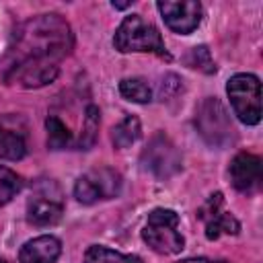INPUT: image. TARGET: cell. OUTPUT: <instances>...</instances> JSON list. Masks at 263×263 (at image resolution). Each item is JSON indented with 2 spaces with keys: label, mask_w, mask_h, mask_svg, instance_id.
<instances>
[{
  "label": "cell",
  "mask_w": 263,
  "mask_h": 263,
  "mask_svg": "<svg viewBox=\"0 0 263 263\" xmlns=\"http://www.w3.org/2000/svg\"><path fill=\"white\" fill-rule=\"evenodd\" d=\"M140 162L156 179H168V177L177 175L181 171V166H183L181 152L177 150V146L164 134L152 136L148 146L142 150Z\"/></svg>",
  "instance_id": "52a82bcc"
},
{
  "label": "cell",
  "mask_w": 263,
  "mask_h": 263,
  "mask_svg": "<svg viewBox=\"0 0 263 263\" xmlns=\"http://www.w3.org/2000/svg\"><path fill=\"white\" fill-rule=\"evenodd\" d=\"M119 92H121L123 99H127V101H132V103L144 105V103H150V101H152V88H150V84H148L144 78H140V76L123 78V80L119 82Z\"/></svg>",
  "instance_id": "2e32d148"
},
{
  "label": "cell",
  "mask_w": 263,
  "mask_h": 263,
  "mask_svg": "<svg viewBox=\"0 0 263 263\" xmlns=\"http://www.w3.org/2000/svg\"><path fill=\"white\" fill-rule=\"evenodd\" d=\"M0 263H8V261H6V259H4V257H0Z\"/></svg>",
  "instance_id": "603a6c76"
},
{
  "label": "cell",
  "mask_w": 263,
  "mask_h": 263,
  "mask_svg": "<svg viewBox=\"0 0 263 263\" xmlns=\"http://www.w3.org/2000/svg\"><path fill=\"white\" fill-rule=\"evenodd\" d=\"M62 253V242L51 234H41L37 238L27 240L21 247L18 261L21 263H55Z\"/></svg>",
  "instance_id": "7c38bea8"
},
{
  "label": "cell",
  "mask_w": 263,
  "mask_h": 263,
  "mask_svg": "<svg viewBox=\"0 0 263 263\" xmlns=\"http://www.w3.org/2000/svg\"><path fill=\"white\" fill-rule=\"evenodd\" d=\"M226 95L234 115L245 125L261 121V82L255 74H234L226 82Z\"/></svg>",
  "instance_id": "5b68a950"
},
{
  "label": "cell",
  "mask_w": 263,
  "mask_h": 263,
  "mask_svg": "<svg viewBox=\"0 0 263 263\" xmlns=\"http://www.w3.org/2000/svg\"><path fill=\"white\" fill-rule=\"evenodd\" d=\"M129 4H132V2H111L113 8H127Z\"/></svg>",
  "instance_id": "7402d4cb"
},
{
  "label": "cell",
  "mask_w": 263,
  "mask_h": 263,
  "mask_svg": "<svg viewBox=\"0 0 263 263\" xmlns=\"http://www.w3.org/2000/svg\"><path fill=\"white\" fill-rule=\"evenodd\" d=\"M177 263H228V261H214V259H208V257H191V259H183V261H177Z\"/></svg>",
  "instance_id": "44dd1931"
},
{
  "label": "cell",
  "mask_w": 263,
  "mask_h": 263,
  "mask_svg": "<svg viewBox=\"0 0 263 263\" xmlns=\"http://www.w3.org/2000/svg\"><path fill=\"white\" fill-rule=\"evenodd\" d=\"M64 214L62 191L53 181L37 183L35 193L27 201V222L33 226H53Z\"/></svg>",
  "instance_id": "ba28073f"
},
{
  "label": "cell",
  "mask_w": 263,
  "mask_h": 263,
  "mask_svg": "<svg viewBox=\"0 0 263 263\" xmlns=\"http://www.w3.org/2000/svg\"><path fill=\"white\" fill-rule=\"evenodd\" d=\"M121 175L113 168L101 166V168H92L86 175L78 177L76 185H74V197L84 203L90 205L99 199H111L117 197L121 193Z\"/></svg>",
  "instance_id": "8992f818"
},
{
  "label": "cell",
  "mask_w": 263,
  "mask_h": 263,
  "mask_svg": "<svg viewBox=\"0 0 263 263\" xmlns=\"http://www.w3.org/2000/svg\"><path fill=\"white\" fill-rule=\"evenodd\" d=\"M144 242L160 255H177L185 247V238L179 232V216L173 210L156 208L148 214V222L142 230Z\"/></svg>",
  "instance_id": "3957f363"
},
{
  "label": "cell",
  "mask_w": 263,
  "mask_h": 263,
  "mask_svg": "<svg viewBox=\"0 0 263 263\" xmlns=\"http://www.w3.org/2000/svg\"><path fill=\"white\" fill-rule=\"evenodd\" d=\"M27 154L25 134L0 119V160H21Z\"/></svg>",
  "instance_id": "4fadbf2b"
},
{
  "label": "cell",
  "mask_w": 263,
  "mask_h": 263,
  "mask_svg": "<svg viewBox=\"0 0 263 263\" xmlns=\"http://www.w3.org/2000/svg\"><path fill=\"white\" fill-rule=\"evenodd\" d=\"M197 218L203 222L208 240H218L222 234L234 236L240 232V222L234 218V214L230 210H226L222 191H216L205 199V203L197 210Z\"/></svg>",
  "instance_id": "9c48e42d"
},
{
  "label": "cell",
  "mask_w": 263,
  "mask_h": 263,
  "mask_svg": "<svg viewBox=\"0 0 263 263\" xmlns=\"http://www.w3.org/2000/svg\"><path fill=\"white\" fill-rule=\"evenodd\" d=\"M74 37L66 18L55 12L37 14L21 23L10 47V66H53L72 51Z\"/></svg>",
  "instance_id": "6da1fadb"
},
{
  "label": "cell",
  "mask_w": 263,
  "mask_h": 263,
  "mask_svg": "<svg viewBox=\"0 0 263 263\" xmlns=\"http://www.w3.org/2000/svg\"><path fill=\"white\" fill-rule=\"evenodd\" d=\"M45 129H47V148L51 150H62L72 144V134L70 129L58 119L55 115H49L45 119Z\"/></svg>",
  "instance_id": "ac0fdd59"
},
{
  "label": "cell",
  "mask_w": 263,
  "mask_h": 263,
  "mask_svg": "<svg viewBox=\"0 0 263 263\" xmlns=\"http://www.w3.org/2000/svg\"><path fill=\"white\" fill-rule=\"evenodd\" d=\"M113 47L121 53L140 51V53H154L166 62L173 60L158 29L142 14H129L121 21V25L113 35Z\"/></svg>",
  "instance_id": "7a4b0ae2"
},
{
  "label": "cell",
  "mask_w": 263,
  "mask_h": 263,
  "mask_svg": "<svg viewBox=\"0 0 263 263\" xmlns=\"http://www.w3.org/2000/svg\"><path fill=\"white\" fill-rule=\"evenodd\" d=\"M140 136H142V125H140V119L136 115H125L111 129V140H113V146L117 150L129 148L134 142H138Z\"/></svg>",
  "instance_id": "5bb4252c"
},
{
  "label": "cell",
  "mask_w": 263,
  "mask_h": 263,
  "mask_svg": "<svg viewBox=\"0 0 263 263\" xmlns=\"http://www.w3.org/2000/svg\"><path fill=\"white\" fill-rule=\"evenodd\" d=\"M99 125H101V111L97 105H88L84 111V123H82V134L78 138V148L88 150L95 146L97 136H99Z\"/></svg>",
  "instance_id": "e0dca14e"
},
{
  "label": "cell",
  "mask_w": 263,
  "mask_h": 263,
  "mask_svg": "<svg viewBox=\"0 0 263 263\" xmlns=\"http://www.w3.org/2000/svg\"><path fill=\"white\" fill-rule=\"evenodd\" d=\"M21 189H23V179L12 168L0 164V208L12 201V197H16Z\"/></svg>",
  "instance_id": "d6986e66"
},
{
  "label": "cell",
  "mask_w": 263,
  "mask_h": 263,
  "mask_svg": "<svg viewBox=\"0 0 263 263\" xmlns=\"http://www.w3.org/2000/svg\"><path fill=\"white\" fill-rule=\"evenodd\" d=\"M195 127L205 144L214 148H226L234 142V127L228 111L216 97H208L195 111Z\"/></svg>",
  "instance_id": "277c9868"
},
{
  "label": "cell",
  "mask_w": 263,
  "mask_h": 263,
  "mask_svg": "<svg viewBox=\"0 0 263 263\" xmlns=\"http://www.w3.org/2000/svg\"><path fill=\"white\" fill-rule=\"evenodd\" d=\"M164 25L179 33V35H189L197 29V25L201 23V4L199 2H193V0H187V2H173V0H160L156 4Z\"/></svg>",
  "instance_id": "30bf717a"
},
{
  "label": "cell",
  "mask_w": 263,
  "mask_h": 263,
  "mask_svg": "<svg viewBox=\"0 0 263 263\" xmlns=\"http://www.w3.org/2000/svg\"><path fill=\"white\" fill-rule=\"evenodd\" d=\"M84 263H142L138 255H123L103 245H90L84 253Z\"/></svg>",
  "instance_id": "9a60e30c"
},
{
  "label": "cell",
  "mask_w": 263,
  "mask_h": 263,
  "mask_svg": "<svg viewBox=\"0 0 263 263\" xmlns=\"http://www.w3.org/2000/svg\"><path fill=\"white\" fill-rule=\"evenodd\" d=\"M185 64L189 68H195L203 74H214L216 72V64L212 60V53L205 45H195L189 49V53L185 55Z\"/></svg>",
  "instance_id": "ffe728a7"
},
{
  "label": "cell",
  "mask_w": 263,
  "mask_h": 263,
  "mask_svg": "<svg viewBox=\"0 0 263 263\" xmlns=\"http://www.w3.org/2000/svg\"><path fill=\"white\" fill-rule=\"evenodd\" d=\"M230 183L240 193H253L261 185V158L251 152H238L228 166Z\"/></svg>",
  "instance_id": "8fae6325"
}]
</instances>
